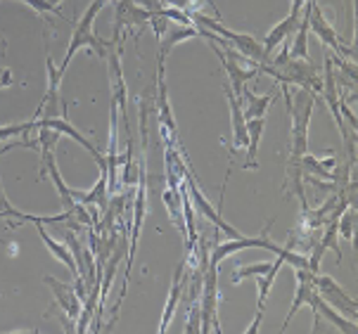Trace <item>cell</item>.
Here are the masks:
<instances>
[{
  "label": "cell",
  "mask_w": 358,
  "mask_h": 334,
  "mask_svg": "<svg viewBox=\"0 0 358 334\" xmlns=\"http://www.w3.org/2000/svg\"><path fill=\"white\" fill-rule=\"evenodd\" d=\"M282 266H285V261L280 256H275V261L271 263V268L266 273H261V275H257V287H259L257 311H261V313L266 311V299H268V291H271L273 282H275V277H278V273H280Z\"/></svg>",
  "instance_id": "obj_22"
},
{
  "label": "cell",
  "mask_w": 358,
  "mask_h": 334,
  "mask_svg": "<svg viewBox=\"0 0 358 334\" xmlns=\"http://www.w3.org/2000/svg\"><path fill=\"white\" fill-rule=\"evenodd\" d=\"M354 228H356V209L347 206L342 211V216L337 218V233L339 238H344L347 242H354Z\"/></svg>",
  "instance_id": "obj_24"
},
{
  "label": "cell",
  "mask_w": 358,
  "mask_h": 334,
  "mask_svg": "<svg viewBox=\"0 0 358 334\" xmlns=\"http://www.w3.org/2000/svg\"><path fill=\"white\" fill-rule=\"evenodd\" d=\"M150 15L152 12L141 8L136 0H114V29H112V38L109 41H121V34L126 29L133 27H145L150 22Z\"/></svg>",
  "instance_id": "obj_10"
},
{
  "label": "cell",
  "mask_w": 358,
  "mask_h": 334,
  "mask_svg": "<svg viewBox=\"0 0 358 334\" xmlns=\"http://www.w3.org/2000/svg\"><path fill=\"white\" fill-rule=\"evenodd\" d=\"M36 131V121H29V124H10V126H0V140L5 138H15V136H27V133Z\"/></svg>",
  "instance_id": "obj_27"
},
{
  "label": "cell",
  "mask_w": 358,
  "mask_h": 334,
  "mask_svg": "<svg viewBox=\"0 0 358 334\" xmlns=\"http://www.w3.org/2000/svg\"><path fill=\"white\" fill-rule=\"evenodd\" d=\"M294 270H296V291H294L292 306H289V313H287V318H285L280 332H287L292 318L301 311V308L311 303V296H313V273L306 268H294Z\"/></svg>",
  "instance_id": "obj_15"
},
{
  "label": "cell",
  "mask_w": 358,
  "mask_h": 334,
  "mask_svg": "<svg viewBox=\"0 0 358 334\" xmlns=\"http://www.w3.org/2000/svg\"><path fill=\"white\" fill-rule=\"evenodd\" d=\"M50 3H52V5H59V3H62V0H50Z\"/></svg>",
  "instance_id": "obj_36"
},
{
  "label": "cell",
  "mask_w": 358,
  "mask_h": 334,
  "mask_svg": "<svg viewBox=\"0 0 358 334\" xmlns=\"http://www.w3.org/2000/svg\"><path fill=\"white\" fill-rule=\"evenodd\" d=\"M45 282H48V287L52 289L55 303H57V306L62 308L64 315H66V330L76 332V327L71 323H76V320H78V313H81V303L83 301L78 299L74 284H64V282H59L57 277H52V275H45Z\"/></svg>",
  "instance_id": "obj_12"
},
{
  "label": "cell",
  "mask_w": 358,
  "mask_h": 334,
  "mask_svg": "<svg viewBox=\"0 0 358 334\" xmlns=\"http://www.w3.org/2000/svg\"><path fill=\"white\" fill-rule=\"evenodd\" d=\"M107 3H109V0H93V3H90L88 8H86V12H83L81 20H78L76 29H74V34H71L69 48H66L64 62L59 64V71H62V76H64V71H66V66H69V62L74 59V55H76L78 50H81V48H90L93 52H98V57H100V59H107L109 50H112V48L119 43V41L114 43V41L100 38V36H95V31H93L95 17L100 15V10L105 8Z\"/></svg>",
  "instance_id": "obj_2"
},
{
  "label": "cell",
  "mask_w": 358,
  "mask_h": 334,
  "mask_svg": "<svg viewBox=\"0 0 358 334\" xmlns=\"http://www.w3.org/2000/svg\"><path fill=\"white\" fill-rule=\"evenodd\" d=\"M197 36V27L195 24H190V27H178V29H171L169 34H164L159 38V55L162 57H166L169 52L173 50L178 43H183L187 38H195Z\"/></svg>",
  "instance_id": "obj_23"
},
{
  "label": "cell",
  "mask_w": 358,
  "mask_h": 334,
  "mask_svg": "<svg viewBox=\"0 0 358 334\" xmlns=\"http://www.w3.org/2000/svg\"><path fill=\"white\" fill-rule=\"evenodd\" d=\"M308 31H313L327 48H332V55H337V57H347L349 62H354V57H356L354 48H347L342 41H339L335 27L325 20L323 10L318 8L315 0H311V12H308Z\"/></svg>",
  "instance_id": "obj_8"
},
{
  "label": "cell",
  "mask_w": 358,
  "mask_h": 334,
  "mask_svg": "<svg viewBox=\"0 0 358 334\" xmlns=\"http://www.w3.org/2000/svg\"><path fill=\"white\" fill-rule=\"evenodd\" d=\"M15 83H17V81L12 78V71H10V69H0V90L15 86Z\"/></svg>",
  "instance_id": "obj_32"
},
{
  "label": "cell",
  "mask_w": 358,
  "mask_h": 334,
  "mask_svg": "<svg viewBox=\"0 0 358 334\" xmlns=\"http://www.w3.org/2000/svg\"><path fill=\"white\" fill-rule=\"evenodd\" d=\"M223 93H226V97H228L230 119H233V150L247 147V119H245V114H242L238 95H235L228 86L223 88Z\"/></svg>",
  "instance_id": "obj_19"
},
{
  "label": "cell",
  "mask_w": 358,
  "mask_h": 334,
  "mask_svg": "<svg viewBox=\"0 0 358 334\" xmlns=\"http://www.w3.org/2000/svg\"><path fill=\"white\" fill-rule=\"evenodd\" d=\"M121 50H124V41H119L117 45L107 55V74H109V88H112V102L117 105L121 121H124L126 136L133 138L131 133V119H129V86L124 81V69H121Z\"/></svg>",
  "instance_id": "obj_5"
},
{
  "label": "cell",
  "mask_w": 358,
  "mask_h": 334,
  "mask_svg": "<svg viewBox=\"0 0 358 334\" xmlns=\"http://www.w3.org/2000/svg\"><path fill=\"white\" fill-rule=\"evenodd\" d=\"M271 263H273V261H261V263H242L240 268L233 273V284L242 282L245 277H257V275H261V273H266V270L271 268Z\"/></svg>",
  "instance_id": "obj_25"
},
{
  "label": "cell",
  "mask_w": 358,
  "mask_h": 334,
  "mask_svg": "<svg viewBox=\"0 0 358 334\" xmlns=\"http://www.w3.org/2000/svg\"><path fill=\"white\" fill-rule=\"evenodd\" d=\"M190 15V20L195 27H204L206 31H211V34H216V36H221V38H226L230 45L238 50L242 57L247 59V62H254V64H261L264 62V45L259 43L254 36L250 34H238V31H230V29L223 27L218 20H211V17H204V15H199L197 10H192V12H187Z\"/></svg>",
  "instance_id": "obj_3"
},
{
  "label": "cell",
  "mask_w": 358,
  "mask_h": 334,
  "mask_svg": "<svg viewBox=\"0 0 358 334\" xmlns=\"http://www.w3.org/2000/svg\"><path fill=\"white\" fill-rule=\"evenodd\" d=\"M5 50H8V43H5V38H0V57L5 55Z\"/></svg>",
  "instance_id": "obj_35"
},
{
  "label": "cell",
  "mask_w": 358,
  "mask_h": 334,
  "mask_svg": "<svg viewBox=\"0 0 358 334\" xmlns=\"http://www.w3.org/2000/svg\"><path fill=\"white\" fill-rule=\"evenodd\" d=\"M148 24H152L157 38H162V36L166 34V29H169V20H166V17H162L159 12H152V15H150V22Z\"/></svg>",
  "instance_id": "obj_31"
},
{
  "label": "cell",
  "mask_w": 358,
  "mask_h": 334,
  "mask_svg": "<svg viewBox=\"0 0 358 334\" xmlns=\"http://www.w3.org/2000/svg\"><path fill=\"white\" fill-rule=\"evenodd\" d=\"M266 129V117L264 119H252L247 121V161L242 164V168H257V154H259V143H261V133Z\"/></svg>",
  "instance_id": "obj_21"
},
{
  "label": "cell",
  "mask_w": 358,
  "mask_h": 334,
  "mask_svg": "<svg viewBox=\"0 0 358 334\" xmlns=\"http://www.w3.org/2000/svg\"><path fill=\"white\" fill-rule=\"evenodd\" d=\"M162 3H169L171 8H178L185 12H190V8H192V0H162Z\"/></svg>",
  "instance_id": "obj_33"
},
{
  "label": "cell",
  "mask_w": 358,
  "mask_h": 334,
  "mask_svg": "<svg viewBox=\"0 0 358 334\" xmlns=\"http://www.w3.org/2000/svg\"><path fill=\"white\" fill-rule=\"evenodd\" d=\"M313 289H315V294H318L320 299L330 303L332 308H337L342 315H347L349 320H354V323L358 320V303L351 299L347 291H344V287L335 280V277L318 275V273H315V275H313Z\"/></svg>",
  "instance_id": "obj_7"
},
{
  "label": "cell",
  "mask_w": 358,
  "mask_h": 334,
  "mask_svg": "<svg viewBox=\"0 0 358 334\" xmlns=\"http://www.w3.org/2000/svg\"><path fill=\"white\" fill-rule=\"evenodd\" d=\"M280 93L287 100L289 119H292V129H289V161H301V157L308 154V124H311V114L315 107V93L306 88H296L289 93V86L280 83Z\"/></svg>",
  "instance_id": "obj_1"
},
{
  "label": "cell",
  "mask_w": 358,
  "mask_h": 334,
  "mask_svg": "<svg viewBox=\"0 0 358 334\" xmlns=\"http://www.w3.org/2000/svg\"><path fill=\"white\" fill-rule=\"evenodd\" d=\"M275 95H278V90H273V93H268V95H257V93H252L250 88L242 90V93L238 95V100H240V107H242L245 119L247 121L264 119L266 112H268V107L273 105V100H275Z\"/></svg>",
  "instance_id": "obj_18"
},
{
  "label": "cell",
  "mask_w": 358,
  "mask_h": 334,
  "mask_svg": "<svg viewBox=\"0 0 358 334\" xmlns=\"http://www.w3.org/2000/svg\"><path fill=\"white\" fill-rule=\"evenodd\" d=\"M159 15H162V17H166V20L178 22L180 27H190V24H192L190 15H187L185 10H178V8H162V10H159Z\"/></svg>",
  "instance_id": "obj_29"
},
{
  "label": "cell",
  "mask_w": 358,
  "mask_h": 334,
  "mask_svg": "<svg viewBox=\"0 0 358 334\" xmlns=\"http://www.w3.org/2000/svg\"><path fill=\"white\" fill-rule=\"evenodd\" d=\"M299 20H301V17L287 15L280 24H275V27L271 29L268 38H266V43H264V62H261V64H268L273 50H275V48H280L285 41L292 38L294 31H296V27H299Z\"/></svg>",
  "instance_id": "obj_17"
},
{
  "label": "cell",
  "mask_w": 358,
  "mask_h": 334,
  "mask_svg": "<svg viewBox=\"0 0 358 334\" xmlns=\"http://www.w3.org/2000/svg\"><path fill=\"white\" fill-rule=\"evenodd\" d=\"M273 223V221H271ZM271 223L266 226L264 230H261V235H257V238H240V240H228V242H218V233L214 235V252H211V263L218 266L223 259H228V256H233V254H238L242 252V249H250V247H259V249H266V245H268V228H271Z\"/></svg>",
  "instance_id": "obj_13"
},
{
  "label": "cell",
  "mask_w": 358,
  "mask_h": 334,
  "mask_svg": "<svg viewBox=\"0 0 358 334\" xmlns=\"http://www.w3.org/2000/svg\"><path fill=\"white\" fill-rule=\"evenodd\" d=\"M45 69H48L45 97L41 100V105L36 107L34 119L59 117V86H62V71H59V66H55V59L50 52H48V57H45Z\"/></svg>",
  "instance_id": "obj_11"
},
{
  "label": "cell",
  "mask_w": 358,
  "mask_h": 334,
  "mask_svg": "<svg viewBox=\"0 0 358 334\" xmlns=\"http://www.w3.org/2000/svg\"><path fill=\"white\" fill-rule=\"evenodd\" d=\"M0 218H10V223H8L10 230L22 221V211L15 209V206L10 204V199H8V194H5L3 185H0Z\"/></svg>",
  "instance_id": "obj_26"
},
{
  "label": "cell",
  "mask_w": 358,
  "mask_h": 334,
  "mask_svg": "<svg viewBox=\"0 0 358 334\" xmlns=\"http://www.w3.org/2000/svg\"><path fill=\"white\" fill-rule=\"evenodd\" d=\"M185 261H180L178 266H176V273H173V287L171 291H169V299H166V306H164V313H162V323H159V332L164 334L169 330V325H171V320H173V313H176V308H178V303H180V296H183V289H185V282H187V277H185Z\"/></svg>",
  "instance_id": "obj_16"
},
{
  "label": "cell",
  "mask_w": 358,
  "mask_h": 334,
  "mask_svg": "<svg viewBox=\"0 0 358 334\" xmlns=\"http://www.w3.org/2000/svg\"><path fill=\"white\" fill-rule=\"evenodd\" d=\"M155 109L159 114V133L166 147H176L178 145V126L173 119V109L169 102V90H166V57L157 55V95H155Z\"/></svg>",
  "instance_id": "obj_4"
},
{
  "label": "cell",
  "mask_w": 358,
  "mask_h": 334,
  "mask_svg": "<svg viewBox=\"0 0 358 334\" xmlns=\"http://www.w3.org/2000/svg\"><path fill=\"white\" fill-rule=\"evenodd\" d=\"M308 308L313 311V323H315L313 332H315V327H318L320 318H325L327 323L335 327V330L344 332V334H356L358 332V327H356L354 320H349L347 315H342V313L337 311V308H332L330 303L320 299V296L315 294V289H313V296H311V303H308Z\"/></svg>",
  "instance_id": "obj_14"
},
{
  "label": "cell",
  "mask_w": 358,
  "mask_h": 334,
  "mask_svg": "<svg viewBox=\"0 0 358 334\" xmlns=\"http://www.w3.org/2000/svg\"><path fill=\"white\" fill-rule=\"evenodd\" d=\"M202 330V313H199V301H195V306L190 308L187 313V325H185V332H199Z\"/></svg>",
  "instance_id": "obj_30"
},
{
  "label": "cell",
  "mask_w": 358,
  "mask_h": 334,
  "mask_svg": "<svg viewBox=\"0 0 358 334\" xmlns=\"http://www.w3.org/2000/svg\"><path fill=\"white\" fill-rule=\"evenodd\" d=\"M36 121V129H52V131H57L59 136H66V138H71L74 143L81 145L83 150L88 152L90 157H93L95 161H98V166H100V171H105L107 173V159H105V154L95 147L93 143L88 140L86 136H83L81 131L74 129V124H71L66 117H52V119H34Z\"/></svg>",
  "instance_id": "obj_9"
},
{
  "label": "cell",
  "mask_w": 358,
  "mask_h": 334,
  "mask_svg": "<svg viewBox=\"0 0 358 334\" xmlns=\"http://www.w3.org/2000/svg\"><path fill=\"white\" fill-rule=\"evenodd\" d=\"M22 3H27L29 8H34L38 15H57L59 20H64V15H62V10H59V5H52L50 0H22Z\"/></svg>",
  "instance_id": "obj_28"
},
{
  "label": "cell",
  "mask_w": 358,
  "mask_h": 334,
  "mask_svg": "<svg viewBox=\"0 0 358 334\" xmlns=\"http://www.w3.org/2000/svg\"><path fill=\"white\" fill-rule=\"evenodd\" d=\"M180 173H183V185H185V190H187V194H190V202H192V206L202 214L206 221L211 223V226H216L221 233H226L228 235V240H240V238H245L242 233H238L230 223H226L223 221V216H221V211L218 209H214V206L209 204V199L204 197L202 194V190H199V185H197V180H195V175L190 173V168H187V164H183L180 166Z\"/></svg>",
  "instance_id": "obj_6"
},
{
  "label": "cell",
  "mask_w": 358,
  "mask_h": 334,
  "mask_svg": "<svg viewBox=\"0 0 358 334\" xmlns=\"http://www.w3.org/2000/svg\"><path fill=\"white\" fill-rule=\"evenodd\" d=\"M36 230H38V235H41V240H43V245L48 247V252H50L57 261H62V263L66 266V270H69L71 275L78 277V268H76V263H74V256H71L69 247H66V245H59V242L55 240L52 235L45 230L43 223H36Z\"/></svg>",
  "instance_id": "obj_20"
},
{
  "label": "cell",
  "mask_w": 358,
  "mask_h": 334,
  "mask_svg": "<svg viewBox=\"0 0 358 334\" xmlns=\"http://www.w3.org/2000/svg\"><path fill=\"white\" fill-rule=\"evenodd\" d=\"M308 0H292V8H289V15L292 17H301V10H304V5Z\"/></svg>",
  "instance_id": "obj_34"
}]
</instances>
